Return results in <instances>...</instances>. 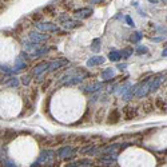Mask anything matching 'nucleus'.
I'll use <instances>...</instances> for the list:
<instances>
[{
  "instance_id": "obj_1",
  "label": "nucleus",
  "mask_w": 167,
  "mask_h": 167,
  "mask_svg": "<svg viewBox=\"0 0 167 167\" xmlns=\"http://www.w3.org/2000/svg\"><path fill=\"white\" fill-rule=\"evenodd\" d=\"M24 51L29 56H41L48 52V48L47 47H41L39 46V43H25L24 44Z\"/></svg>"
},
{
  "instance_id": "obj_2",
  "label": "nucleus",
  "mask_w": 167,
  "mask_h": 167,
  "mask_svg": "<svg viewBox=\"0 0 167 167\" xmlns=\"http://www.w3.org/2000/svg\"><path fill=\"white\" fill-rule=\"evenodd\" d=\"M36 28L43 32H59V27L54 23H36Z\"/></svg>"
},
{
  "instance_id": "obj_3",
  "label": "nucleus",
  "mask_w": 167,
  "mask_h": 167,
  "mask_svg": "<svg viewBox=\"0 0 167 167\" xmlns=\"http://www.w3.org/2000/svg\"><path fill=\"white\" fill-rule=\"evenodd\" d=\"M28 38H29V40L32 41V43H43V41H46V40H48V36L47 34H40V32H36V31H32V32H29V35H28Z\"/></svg>"
},
{
  "instance_id": "obj_4",
  "label": "nucleus",
  "mask_w": 167,
  "mask_h": 167,
  "mask_svg": "<svg viewBox=\"0 0 167 167\" xmlns=\"http://www.w3.org/2000/svg\"><path fill=\"white\" fill-rule=\"evenodd\" d=\"M58 155L60 158H64V159H69V158H72L75 155V150L72 147H69V146H66V147H62L58 150Z\"/></svg>"
},
{
  "instance_id": "obj_5",
  "label": "nucleus",
  "mask_w": 167,
  "mask_h": 167,
  "mask_svg": "<svg viewBox=\"0 0 167 167\" xmlns=\"http://www.w3.org/2000/svg\"><path fill=\"white\" fill-rule=\"evenodd\" d=\"M66 64H68V60L67 59H56L54 60V62H51V63H48V71H56V69L62 68L63 66H66Z\"/></svg>"
},
{
  "instance_id": "obj_6",
  "label": "nucleus",
  "mask_w": 167,
  "mask_h": 167,
  "mask_svg": "<svg viewBox=\"0 0 167 167\" xmlns=\"http://www.w3.org/2000/svg\"><path fill=\"white\" fill-rule=\"evenodd\" d=\"M92 12L94 11L91 8H80V10H76L74 12V15H75L76 19H87V18H90L92 15Z\"/></svg>"
},
{
  "instance_id": "obj_7",
  "label": "nucleus",
  "mask_w": 167,
  "mask_h": 167,
  "mask_svg": "<svg viewBox=\"0 0 167 167\" xmlns=\"http://www.w3.org/2000/svg\"><path fill=\"white\" fill-rule=\"evenodd\" d=\"M162 76H156V78L150 79V83H148V92H154L159 88V86L162 83Z\"/></svg>"
},
{
  "instance_id": "obj_8",
  "label": "nucleus",
  "mask_w": 167,
  "mask_h": 167,
  "mask_svg": "<svg viewBox=\"0 0 167 167\" xmlns=\"http://www.w3.org/2000/svg\"><path fill=\"white\" fill-rule=\"evenodd\" d=\"M47 68H48V63H47V62H41V63L36 64V66L34 67V69H32V75H35V76L41 75L44 71H47Z\"/></svg>"
},
{
  "instance_id": "obj_9",
  "label": "nucleus",
  "mask_w": 167,
  "mask_h": 167,
  "mask_svg": "<svg viewBox=\"0 0 167 167\" xmlns=\"http://www.w3.org/2000/svg\"><path fill=\"white\" fill-rule=\"evenodd\" d=\"M103 88V83H99V82H95L91 83V84L86 86L84 87V92L86 94H90V92H96V91H100Z\"/></svg>"
},
{
  "instance_id": "obj_10",
  "label": "nucleus",
  "mask_w": 167,
  "mask_h": 167,
  "mask_svg": "<svg viewBox=\"0 0 167 167\" xmlns=\"http://www.w3.org/2000/svg\"><path fill=\"white\" fill-rule=\"evenodd\" d=\"M104 62H106V59L103 56H92L87 60V67L91 68V67H95V66H98V64H103Z\"/></svg>"
},
{
  "instance_id": "obj_11",
  "label": "nucleus",
  "mask_w": 167,
  "mask_h": 167,
  "mask_svg": "<svg viewBox=\"0 0 167 167\" xmlns=\"http://www.w3.org/2000/svg\"><path fill=\"white\" fill-rule=\"evenodd\" d=\"M119 119H120V112H119V110H112L110 112V115H108V123L110 124H116L118 122H119Z\"/></svg>"
},
{
  "instance_id": "obj_12",
  "label": "nucleus",
  "mask_w": 167,
  "mask_h": 167,
  "mask_svg": "<svg viewBox=\"0 0 167 167\" xmlns=\"http://www.w3.org/2000/svg\"><path fill=\"white\" fill-rule=\"evenodd\" d=\"M62 24H63V27L66 29H74V28H78V27H80V25H82V23L78 22V20L68 19V20H66V22H63Z\"/></svg>"
},
{
  "instance_id": "obj_13",
  "label": "nucleus",
  "mask_w": 167,
  "mask_h": 167,
  "mask_svg": "<svg viewBox=\"0 0 167 167\" xmlns=\"http://www.w3.org/2000/svg\"><path fill=\"white\" fill-rule=\"evenodd\" d=\"M55 156V152L54 151H43L40 154V156H39V161L38 162H51L52 161V158Z\"/></svg>"
},
{
  "instance_id": "obj_14",
  "label": "nucleus",
  "mask_w": 167,
  "mask_h": 167,
  "mask_svg": "<svg viewBox=\"0 0 167 167\" xmlns=\"http://www.w3.org/2000/svg\"><path fill=\"white\" fill-rule=\"evenodd\" d=\"M123 114H124V118H126V119H133V118H135L136 115H138V112H136L135 108L130 107V106L124 107V110H123Z\"/></svg>"
},
{
  "instance_id": "obj_15",
  "label": "nucleus",
  "mask_w": 167,
  "mask_h": 167,
  "mask_svg": "<svg viewBox=\"0 0 167 167\" xmlns=\"http://www.w3.org/2000/svg\"><path fill=\"white\" fill-rule=\"evenodd\" d=\"M92 161L90 159H79L76 162H72V163H69L68 167H78V166H92Z\"/></svg>"
},
{
  "instance_id": "obj_16",
  "label": "nucleus",
  "mask_w": 167,
  "mask_h": 167,
  "mask_svg": "<svg viewBox=\"0 0 167 167\" xmlns=\"http://www.w3.org/2000/svg\"><path fill=\"white\" fill-rule=\"evenodd\" d=\"M102 48V39L100 38H95L91 41V51L92 52H99Z\"/></svg>"
},
{
  "instance_id": "obj_17",
  "label": "nucleus",
  "mask_w": 167,
  "mask_h": 167,
  "mask_svg": "<svg viewBox=\"0 0 167 167\" xmlns=\"http://www.w3.org/2000/svg\"><path fill=\"white\" fill-rule=\"evenodd\" d=\"M100 76H102V79H104V80H110L111 78L115 76V71H114V68H106L104 71H102Z\"/></svg>"
},
{
  "instance_id": "obj_18",
  "label": "nucleus",
  "mask_w": 167,
  "mask_h": 167,
  "mask_svg": "<svg viewBox=\"0 0 167 167\" xmlns=\"http://www.w3.org/2000/svg\"><path fill=\"white\" fill-rule=\"evenodd\" d=\"M16 131H13V130H7L6 133H4V142H10V140H12V139L16 138Z\"/></svg>"
},
{
  "instance_id": "obj_19",
  "label": "nucleus",
  "mask_w": 167,
  "mask_h": 167,
  "mask_svg": "<svg viewBox=\"0 0 167 167\" xmlns=\"http://www.w3.org/2000/svg\"><path fill=\"white\" fill-rule=\"evenodd\" d=\"M108 59L111 60V62H118V60H120L122 58H120V52L116 50L114 51H110V54H108Z\"/></svg>"
},
{
  "instance_id": "obj_20",
  "label": "nucleus",
  "mask_w": 167,
  "mask_h": 167,
  "mask_svg": "<svg viewBox=\"0 0 167 167\" xmlns=\"http://www.w3.org/2000/svg\"><path fill=\"white\" fill-rule=\"evenodd\" d=\"M119 52H120V58H122V59H128V58L133 55L134 50L131 47H128V48H124V50L119 51Z\"/></svg>"
},
{
  "instance_id": "obj_21",
  "label": "nucleus",
  "mask_w": 167,
  "mask_h": 167,
  "mask_svg": "<svg viewBox=\"0 0 167 167\" xmlns=\"http://www.w3.org/2000/svg\"><path fill=\"white\" fill-rule=\"evenodd\" d=\"M142 38H143V34L142 32H134L133 35H131V38H130V41L131 43H139V41L142 40Z\"/></svg>"
},
{
  "instance_id": "obj_22",
  "label": "nucleus",
  "mask_w": 167,
  "mask_h": 167,
  "mask_svg": "<svg viewBox=\"0 0 167 167\" xmlns=\"http://www.w3.org/2000/svg\"><path fill=\"white\" fill-rule=\"evenodd\" d=\"M20 82L18 78H11L8 82L6 83V86H8V87H13V88H16V87H19Z\"/></svg>"
},
{
  "instance_id": "obj_23",
  "label": "nucleus",
  "mask_w": 167,
  "mask_h": 167,
  "mask_svg": "<svg viewBox=\"0 0 167 167\" xmlns=\"http://www.w3.org/2000/svg\"><path fill=\"white\" fill-rule=\"evenodd\" d=\"M80 152H82V154H95V152H96V148H95V146H87V147L82 148Z\"/></svg>"
},
{
  "instance_id": "obj_24",
  "label": "nucleus",
  "mask_w": 167,
  "mask_h": 167,
  "mask_svg": "<svg viewBox=\"0 0 167 167\" xmlns=\"http://www.w3.org/2000/svg\"><path fill=\"white\" fill-rule=\"evenodd\" d=\"M155 104H156L162 111H166V102H164L163 99H156V100H155Z\"/></svg>"
},
{
  "instance_id": "obj_25",
  "label": "nucleus",
  "mask_w": 167,
  "mask_h": 167,
  "mask_svg": "<svg viewBox=\"0 0 167 167\" xmlns=\"http://www.w3.org/2000/svg\"><path fill=\"white\" fill-rule=\"evenodd\" d=\"M147 51H148V48L146 47V46H138L135 52L138 55H142V54H147Z\"/></svg>"
},
{
  "instance_id": "obj_26",
  "label": "nucleus",
  "mask_w": 167,
  "mask_h": 167,
  "mask_svg": "<svg viewBox=\"0 0 167 167\" xmlns=\"http://www.w3.org/2000/svg\"><path fill=\"white\" fill-rule=\"evenodd\" d=\"M0 71L4 74H8V75L13 72V69H11L10 67H7V66H3V64H0Z\"/></svg>"
},
{
  "instance_id": "obj_27",
  "label": "nucleus",
  "mask_w": 167,
  "mask_h": 167,
  "mask_svg": "<svg viewBox=\"0 0 167 167\" xmlns=\"http://www.w3.org/2000/svg\"><path fill=\"white\" fill-rule=\"evenodd\" d=\"M29 82H31V76H29V75H24V76L22 78V83H23L24 86H28Z\"/></svg>"
},
{
  "instance_id": "obj_28",
  "label": "nucleus",
  "mask_w": 167,
  "mask_h": 167,
  "mask_svg": "<svg viewBox=\"0 0 167 167\" xmlns=\"http://www.w3.org/2000/svg\"><path fill=\"white\" fill-rule=\"evenodd\" d=\"M126 22L130 27H135V23H134V20L131 19V16H126Z\"/></svg>"
},
{
  "instance_id": "obj_29",
  "label": "nucleus",
  "mask_w": 167,
  "mask_h": 167,
  "mask_svg": "<svg viewBox=\"0 0 167 167\" xmlns=\"http://www.w3.org/2000/svg\"><path fill=\"white\" fill-rule=\"evenodd\" d=\"M68 19H69V16L67 15V13H63V15H62V16H59V20H60V22H62V23H63V22H66V20H68Z\"/></svg>"
},
{
  "instance_id": "obj_30",
  "label": "nucleus",
  "mask_w": 167,
  "mask_h": 167,
  "mask_svg": "<svg viewBox=\"0 0 167 167\" xmlns=\"http://www.w3.org/2000/svg\"><path fill=\"white\" fill-rule=\"evenodd\" d=\"M32 19L34 20H36V22H39V20L41 19V13H34V15H32Z\"/></svg>"
},
{
  "instance_id": "obj_31",
  "label": "nucleus",
  "mask_w": 167,
  "mask_h": 167,
  "mask_svg": "<svg viewBox=\"0 0 167 167\" xmlns=\"http://www.w3.org/2000/svg\"><path fill=\"white\" fill-rule=\"evenodd\" d=\"M4 166H7V167H15L16 164L13 163V162H4Z\"/></svg>"
},
{
  "instance_id": "obj_32",
  "label": "nucleus",
  "mask_w": 167,
  "mask_h": 167,
  "mask_svg": "<svg viewBox=\"0 0 167 167\" xmlns=\"http://www.w3.org/2000/svg\"><path fill=\"white\" fill-rule=\"evenodd\" d=\"M103 0H88V3L90 4H100Z\"/></svg>"
},
{
  "instance_id": "obj_33",
  "label": "nucleus",
  "mask_w": 167,
  "mask_h": 167,
  "mask_svg": "<svg viewBox=\"0 0 167 167\" xmlns=\"http://www.w3.org/2000/svg\"><path fill=\"white\" fill-rule=\"evenodd\" d=\"M126 67H127V64H126V63H123V64H118V66H116V68H119L120 71H122V69H124V68H126Z\"/></svg>"
},
{
  "instance_id": "obj_34",
  "label": "nucleus",
  "mask_w": 167,
  "mask_h": 167,
  "mask_svg": "<svg viewBox=\"0 0 167 167\" xmlns=\"http://www.w3.org/2000/svg\"><path fill=\"white\" fill-rule=\"evenodd\" d=\"M166 55H167V50H166V48H164V50L162 51V56H164V58H166Z\"/></svg>"
},
{
  "instance_id": "obj_35",
  "label": "nucleus",
  "mask_w": 167,
  "mask_h": 167,
  "mask_svg": "<svg viewBox=\"0 0 167 167\" xmlns=\"http://www.w3.org/2000/svg\"><path fill=\"white\" fill-rule=\"evenodd\" d=\"M150 1H151V3H156L158 0H150Z\"/></svg>"
},
{
  "instance_id": "obj_36",
  "label": "nucleus",
  "mask_w": 167,
  "mask_h": 167,
  "mask_svg": "<svg viewBox=\"0 0 167 167\" xmlns=\"http://www.w3.org/2000/svg\"><path fill=\"white\" fill-rule=\"evenodd\" d=\"M162 1H164V3H166V0H162Z\"/></svg>"
},
{
  "instance_id": "obj_37",
  "label": "nucleus",
  "mask_w": 167,
  "mask_h": 167,
  "mask_svg": "<svg viewBox=\"0 0 167 167\" xmlns=\"http://www.w3.org/2000/svg\"><path fill=\"white\" fill-rule=\"evenodd\" d=\"M0 161H1V156H0Z\"/></svg>"
}]
</instances>
